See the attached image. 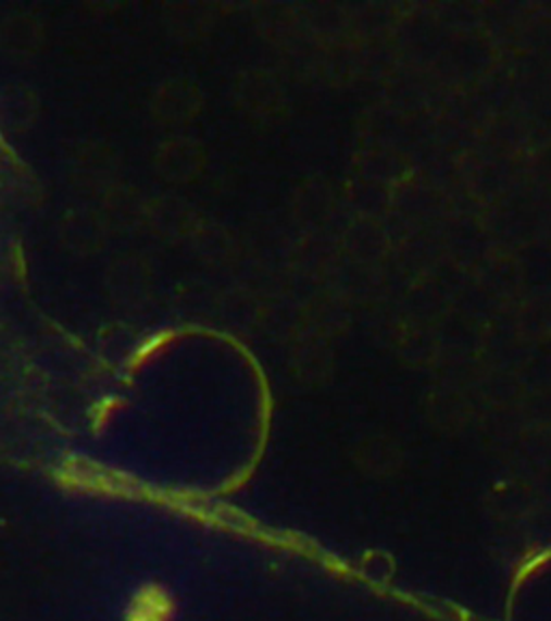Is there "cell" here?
Returning a JSON list of instances; mask_svg holds the SVG:
<instances>
[{"mask_svg": "<svg viewBox=\"0 0 551 621\" xmlns=\"http://www.w3.org/2000/svg\"><path fill=\"white\" fill-rule=\"evenodd\" d=\"M168 613H171L168 600L155 589H145L134 600L127 621H166Z\"/></svg>", "mask_w": 551, "mask_h": 621, "instance_id": "obj_1", "label": "cell"}]
</instances>
